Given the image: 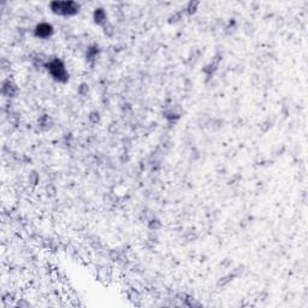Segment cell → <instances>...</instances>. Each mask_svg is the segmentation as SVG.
<instances>
[{"instance_id":"1","label":"cell","mask_w":308,"mask_h":308,"mask_svg":"<svg viewBox=\"0 0 308 308\" xmlns=\"http://www.w3.org/2000/svg\"><path fill=\"white\" fill-rule=\"evenodd\" d=\"M46 69L50 72V75L52 76L53 80L61 82V83H65V82L69 81V72H67L66 66L61 59L55 58L50 61L46 64Z\"/></svg>"},{"instance_id":"2","label":"cell","mask_w":308,"mask_h":308,"mask_svg":"<svg viewBox=\"0 0 308 308\" xmlns=\"http://www.w3.org/2000/svg\"><path fill=\"white\" fill-rule=\"evenodd\" d=\"M51 11L59 16H75L80 11V5L75 1H53L50 5Z\"/></svg>"},{"instance_id":"3","label":"cell","mask_w":308,"mask_h":308,"mask_svg":"<svg viewBox=\"0 0 308 308\" xmlns=\"http://www.w3.org/2000/svg\"><path fill=\"white\" fill-rule=\"evenodd\" d=\"M34 34L39 39H49L53 34V27L49 23H40L35 27Z\"/></svg>"},{"instance_id":"4","label":"cell","mask_w":308,"mask_h":308,"mask_svg":"<svg viewBox=\"0 0 308 308\" xmlns=\"http://www.w3.org/2000/svg\"><path fill=\"white\" fill-rule=\"evenodd\" d=\"M93 18H94V22L99 25H103L106 23L107 21V13L104 8H97L94 11V15H93Z\"/></svg>"}]
</instances>
